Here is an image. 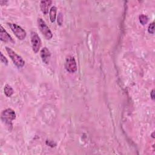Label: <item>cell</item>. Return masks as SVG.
I'll return each mask as SVG.
<instances>
[{"label": "cell", "mask_w": 155, "mask_h": 155, "mask_svg": "<svg viewBox=\"0 0 155 155\" xmlns=\"http://www.w3.org/2000/svg\"><path fill=\"white\" fill-rule=\"evenodd\" d=\"M150 96H151V99H152L153 100H154V90H152V91H151V93H150Z\"/></svg>", "instance_id": "2e32d148"}, {"label": "cell", "mask_w": 155, "mask_h": 155, "mask_svg": "<svg viewBox=\"0 0 155 155\" xmlns=\"http://www.w3.org/2000/svg\"><path fill=\"white\" fill-rule=\"evenodd\" d=\"M5 50H6L8 56H10V58H11L12 61L13 62V63L18 68H21L24 65L25 61L22 59V58L21 56L18 55L13 50H12L10 48H9L8 47H5Z\"/></svg>", "instance_id": "7a4b0ae2"}, {"label": "cell", "mask_w": 155, "mask_h": 155, "mask_svg": "<svg viewBox=\"0 0 155 155\" xmlns=\"http://www.w3.org/2000/svg\"><path fill=\"white\" fill-rule=\"evenodd\" d=\"M47 144H48V145H50V146H51V147H53V146H54V145H53V142H52V141H51V140H48V143H46Z\"/></svg>", "instance_id": "e0dca14e"}, {"label": "cell", "mask_w": 155, "mask_h": 155, "mask_svg": "<svg viewBox=\"0 0 155 155\" xmlns=\"http://www.w3.org/2000/svg\"><path fill=\"white\" fill-rule=\"evenodd\" d=\"M31 43L33 51L36 53L39 51L41 46V40L38 33L35 31L31 32Z\"/></svg>", "instance_id": "5b68a950"}, {"label": "cell", "mask_w": 155, "mask_h": 155, "mask_svg": "<svg viewBox=\"0 0 155 155\" xmlns=\"http://www.w3.org/2000/svg\"><path fill=\"white\" fill-rule=\"evenodd\" d=\"M1 61L2 63H3V64H4L5 65H7L8 61L6 59V58L3 55V54L2 53H1Z\"/></svg>", "instance_id": "5bb4252c"}, {"label": "cell", "mask_w": 155, "mask_h": 155, "mask_svg": "<svg viewBox=\"0 0 155 155\" xmlns=\"http://www.w3.org/2000/svg\"><path fill=\"white\" fill-rule=\"evenodd\" d=\"M148 31L150 33L154 34V22H151L149 25L148 28Z\"/></svg>", "instance_id": "4fadbf2b"}, {"label": "cell", "mask_w": 155, "mask_h": 155, "mask_svg": "<svg viewBox=\"0 0 155 155\" xmlns=\"http://www.w3.org/2000/svg\"><path fill=\"white\" fill-rule=\"evenodd\" d=\"M0 39L2 41L5 42H12L15 43V41L11 37V36L6 31V30L2 27V25L0 27Z\"/></svg>", "instance_id": "52a82bcc"}, {"label": "cell", "mask_w": 155, "mask_h": 155, "mask_svg": "<svg viewBox=\"0 0 155 155\" xmlns=\"http://www.w3.org/2000/svg\"><path fill=\"white\" fill-rule=\"evenodd\" d=\"M40 55L42 59V61L46 64H48L50 62L51 53L47 47H44L41 49L40 51Z\"/></svg>", "instance_id": "ba28073f"}, {"label": "cell", "mask_w": 155, "mask_h": 155, "mask_svg": "<svg viewBox=\"0 0 155 155\" xmlns=\"http://www.w3.org/2000/svg\"><path fill=\"white\" fill-rule=\"evenodd\" d=\"M52 3V1L50 0H47V1H41L40 2V8L42 11V12L44 15H47L48 12L49 7L51 5Z\"/></svg>", "instance_id": "9c48e42d"}, {"label": "cell", "mask_w": 155, "mask_h": 155, "mask_svg": "<svg viewBox=\"0 0 155 155\" xmlns=\"http://www.w3.org/2000/svg\"><path fill=\"white\" fill-rule=\"evenodd\" d=\"M16 113L11 108H7L4 110L1 113V119L2 122L8 127H12V120L15 119Z\"/></svg>", "instance_id": "6da1fadb"}, {"label": "cell", "mask_w": 155, "mask_h": 155, "mask_svg": "<svg viewBox=\"0 0 155 155\" xmlns=\"http://www.w3.org/2000/svg\"><path fill=\"white\" fill-rule=\"evenodd\" d=\"M38 26L40 31L47 39H50L52 38L53 34L51 30L42 18L38 19Z\"/></svg>", "instance_id": "3957f363"}, {"label": "cell", "mask_w": 155, "mask_h": 155, "mask_svg": "<svg viewBox=\"0 0 155 155\" xmlns=\"http://www.w3.org/2000/svg\"><path fill=\"white\" fill-rule=\"evenodd\" d=\"M4 93L7 97H10L13 94L14 91L13 88L11 87V86L8 85H6L4 87Z\"/></svg>", "instance_id": "8fae6325"}, {"label": "cell", "mask_w": 155, "mask_h": 155, "mask_svg": "<svg viewBox=\"0 0 155 155\" xmlns=\"http://www.w3.org/2000/svg\"><path fill=\"white\" fill-rule=\"evenodd\" d=\"M8 24L10 28L12 29L13 33L19 39L23 40L25 38L27 35L26 31L21 27L14 23H8Z\"/></svg>", "instance_id": "277c9868"}, {"label": "cell", "mask_w": 155, "mask_h": 155, "mask_svg": "<svg viewBox=\"0 0 155 155\" xmlns=\"http://www.w3.org/2000/svg\"><path fill=\"white\" fill-rule=\"evenodd\" d=\"M65 67L70 73H74L77 70V65L75 59L72 56H68L65 62Z\"/></svg>", "instance_id": "8992f818"}, {"label": "cell", "mask_w": 155, "mask_h": 155, "mask_svg": "<svg viewBox=\"0 0 155 155\" xmlns=\"http://www.w3.org/2000/svg\"><path fill=\"white\" fill-rule=\"evenodd\" d=\"M148 18L147 16L143 14L139 16V21L142 25H145V24H147L148 22Z\"/></svg>", "instance_id": "7c38bea8"}, {"label": "cell", "mask_w": 155, "mask_h": 155, "mask_svg": "<svg viewBox=\"0 0 155 155\" xmlns=\"http://www.w3.org/2000/svg\"><path fill=\"white\" fill-rule=\"evenodd\" d=\"M58 23L61 25L62 23V15L61 14V13H60L58 15Z\"/></svg>", "instance_id": "9a60e30c"}, {"label": "cell", "mask_w": 155, "mask_h": 155, "mask_svg": "<svg viewBox=\"0 0 155 155\" xmlns=\"http://www.w3.org/2000/svg\"><path fill=\"white\" fill-rule=\"evenodd\" d=\"M56 12H57V8L55 6H53L51 7L49 12V16H50V19L52 22H54L56 19Z\"/></svg>", "instance_id": "30bf717a"}]
</instances>
